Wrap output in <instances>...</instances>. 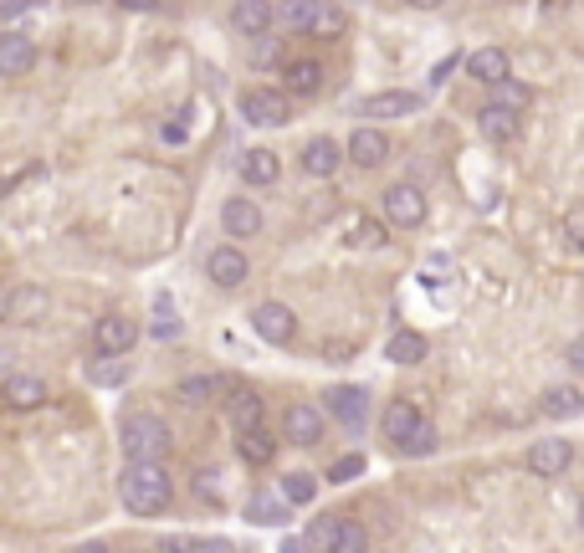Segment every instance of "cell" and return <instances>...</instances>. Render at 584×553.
Returning <instances> with one entry per match:
<instances>
[{
	"label": "cell",
	"mask_w": 584,
	"mask_h": 553,
	"mask_svg": "<svg viewBox=\"0 0 584 553\" xmlns=\"http://www.w3.org/2000/svg\"><path fill=\"white\" fill-rule=\"evenodd\" d=\"M5 410H16V416H26V410H41L47 405V385L36 380V374H5Z\"/></svg>",
	"instance_id": "19"
},
{
	"label": "cell",
	"mask_w": 584,
	"mask_h": 553,
	"mask_svg": "<svg viewBox=\"0 0 584 553\" xmlns=\"http://www.w3.org/2000/svg\"><path fill=\"white\" fill-rule=\"evenodd\" d=\"M426 190L420 184H410V180H401V184H390L384 190V220L390 226H401V231H416L420 220H426Z\"/></svg>",
	"instance_id": "5"
},
{
	"label": "cell",
	"mask_w": 584,
	"mask_h": 553,
	"mask_svg": "<svg viewBox=\"0 0 584 553\" xmlns=\"http://www.w3.org/2000/svg\"><path fill=\"white\" fill-rule=\"evenodd\" d=\"M467 77H477V83H487V87H502L513 77V62H508L502 47H482L467 57Z\"/></svg>",
	"instance_id": "21"
},
{
	"label": "cell",
	"mask_w": 584,
	"mask_h": 553,
	"mask_svg": "<svg viewBox=\"0 0 584 553\" xmlns=\"http://www.w3.org/2000/svg\"><path fill=\"white\" fill-rule=\"evenodd\" d=\"M251 57H257V68H287V62H293V57H287V51L277 47V41H272V36H262V41H257V51H251Z\"/></svg>",
	"instance_id": "38"
},
{
	"label": "cell",
	"mask_w": 584,
	"mask_h": 553,
	"mask_svg": "<svg viewBox=\"0 0 584 553\" xmlns=\"http://www.w3.org/2000/svg\"><path fill=\"white\" fill-rule=\"evenodd\" d=\"M205 538H159V549L154 553H201Z\"/></svg>",
	"instance_id": "46"
},
{
	"label": "cell",
	"mask_w": 584,
	"mask_h": 553,
	"mask_svg": "<svg viewBox=\"0 0 584 553\" xmlns=\"http://www.w3.org/2000/svg\"><path fill=\"white\" fill-rule=\"evenodd\" d=\"M564 247L569 252H584V205H574L564 216Z\"/></svg>",
	"instance_id": "39"
},
{
	"label": "cell",
	"mask_w": 584,
	"mask_h": 553,
	"mask_svg": "<svg viewBox=\"0 0 584 553\" xmlns=\"http://www.w3.org/2000/svg\"><path fill=\"white\" fill-rule=\"evenodd\" d=\"M384 159H390V139L380 134V129H354L349 134V165H359V169H380Z\"/></svg>",
	"instance_id": "20"
},
{
	"label": "cell",
	"mask_w": 584,
	"mask_h": 553,
	"mask_svg": "<svg viewBox=\"0 0 584 553\" xmlns=\"http://www.w3.org/2000/svg\"><path fill=\"white\" fill-rule=\"evenodd\" d=\"M118 497L134 518H159L169 503H175V482L159 461H129L118 471Z\"/></svg>",
	"instance_id": "1"
},
{
	"label": "cell",
	"mask_w": 584,
	"mask_h": 553,
	"mask_svg": "<svg viewBox=\"0 0 584 553\" xmlns=\"http://www.w3.org/2000/svg\"><path fill=\"white\" fill-rule=\"evenodd\" d=\"M283 441L287 446H318V441H323V410L308 405V400L287 405L283 410Z\"/></svg>",
	"instance_id": "11"
},
{
	"label": "cell",
	"mask_w": 584,
	"mask_h": 553,
	"mask_svg": "<svg viewBox=\"0 0 584 553\" xmlns=\"http://www.w3.org/2000/svg\"><path fill=\"white\" fill-rule=\"evenodd\" d=\"M150 334L159 338V344H175V338H180V318H175V302H169V298H154V323H150Z\"/></svg>",
	"instance_id": "33"
},
{
	"label": "cell",
	"mask_w": 584,
	"mask_h": 553,
	"mask_svg": "<svg viewBox=\"0 0 584 553\" xmlns=\"http://www.w3.org/2000/svg\"><path fill=\"white\" fill-rule=\"evenodd\" d=\"M277 492H283V497H287L293 507H308V503L318 497V477H313V471H287Z\"/></svg>",
	"instance_id": "32"
},
{
	"label": "cell",
	"mask_w": 584,
	"mask_h": 553,
	"mask_svg": "<svg viewBox=\"0 0 584 553\" xmlns=\"http://www.w3.org/2000/svg\"><path fill=\"white\" fill-rule=\"evenodd\" d=\"M492 103H508V108H517V113H523V108L534 103V93H528V87H517L513 77H508L502 87H492Z\"/></svg>",
	"instance_id": "37"
},
{
	"label": "cell",
	"mask_w": 584,
	"mask_h": 553,
	"mask_svg": "<svg viewBox=\"0 0 584 553\" xmlns=\"http://www.w3.org/2000/svg\"><path fill=\"white\" fill-rule=\"evenodd\" d=\"M354 247H384V226H380V220H359V226H354Z\"/></svg>",
	"instance_id": "43"
},
{
	"label": "cell",
	"mask_w": 584,
	"mask_h": 553,
	"mask_svg": "<svg viewBox=\"0 0 584 553\" xmlns=\"http://www.w3.org/2000/svg\"><path fill=\"white\" fill-rule=\"evenodd\" d=\"M359 471H365V456H359V452H354V456H338L334 467H329V482H354Z\"/></svg>",
	"instance_id": "41"
},
{
	"label": "cell",
	"mask_w": 584,
	"mask_h": 553,
	"mask_svg": "<svg viewBox=\"0 0 584 553\" xmlns=\"http://www.w3.org/2000/svg\"><path fill=\"white\" fill-rule=\"evenodd\" d=\"M26 5H32V0H5V5H0V16H5V21H16L21 11H26Z\"/></svg>",
	"instance_id": "48"
},
{
	"label": "cell",
	"mask_w": 584,
	"mask_h": 553,
	"mask_svg": "<svg viewBox=\"0 0 584 553\" xmlns=\"http://www.w3.org/2000/svg\"><path fill=\"white\" fill-rule=\"evenodd\" d=\"M401 452H405V456H431V452H436V425H431V420H426V425H420L416 436L405 441Z\"/></svg>",
	"instance_id": "40"
},
{
	"label": "cell",
	"mask_w": 584,
	"mask_h": 553,
	"mask_svg": "<svg viewBox=\"0 0 584 553\" xmlns=\"http://www.w3.org/2000/svg\"><path fill=\"white\" fill-rule=\"evenodd\" d=\"M283 553H308V538H283Z\"/></svg>",
	"instance_id": "50"
},
{
	"label": "cell",
	"mask_w": 584,
	"mask_h": 553,
	"mask_svg": "<svg viewBox=\"0 0 584 553\" xmlns=\"http://www.w3.org/2000/svg\"><path fill=\"white\" fill-rule=\"evenodd\" d=\"M410 5H420V11H436V5H441V0H410Z\"/></svg>",
	"instance_id": "53"
},
{
	"label": "cell",
	"mask_w": 584,
	"mask_h": 553,
	"mask_svg": "<svg viewBox=\"0 0 584 553\" xmlns=\"http://www.w3.org/2000/svg\"><path fill=\"white\" fill-rule=\"evenodd\" d=\"M564 5H574V0H544V11H564Z\"/></svg>",
	"instance_id": "52"
},
{
	"label": "cell",
	"mask_w": 584,
	"mask_h": 553,
	"mask_svg": "<svg viewBox=\"0 0 584 553\" xmlns=\"http://www.w3.org/2000/svg\"><path fill=\"white\" fill-rule=\"evenodd\" d=\"M221 389H226V380H216V374H190V380H180L175 395H180L184 405H211Z\"/></svg>",
	"instance_id": "30"
},
{
	"label": "cell",
	"mask_w": 584,
	"mask_h": 553,
	"mask_svg": "<svg viewBox=\"0 0 584 553\" xmlns=\"http://www.w3.org/2000/svg\"><path fill=\"white\" fill-rule=\"evenodd\" d=\"M420 425H426V416H420V405L416 400H390L384 405V416H380V431H384V441L401 452L405 441L416 436Z\"/></svg>",
	"instance_id": "13"
},
{
	"label": "cell",
	"mask_w": 584,
	"mask_h": 553,
	"mask_svg": "<svg viewBox=\"0 0 584 553\" xmlns=\"http://www.w3.org/2000/svg\"><path fill=\"white\" fill-rule=\"evenodd\" d=\"M47 308H51V298H47V287H36V282H21V287H11L5 292V323L11 328H26V323H41L47 318Z\"/></svg>",
	"instance_id": "8"
},
{
	"label": "cell",
	"mask_w": 584,
	"mask_h": 553,
	"mask_svg": "<svg viewBox=\"0 0 584 553\" xmlns=\"http://www.w3.org/2000/svg\"><path fill=\"white\" fill-rule=\"evenodd\" d=\"M329 416L349 431H365L369 425V389L365 385H334L329 389Z\"/></svg>",
	"instance_id": "12"
},
{
	"label": "cell",
	"mask_w": 584,
	"mask_h": 553,
	"mask_svg": "<svg viewBox=\"0 0 584 553\" xmlns=\"http://www.w3.org/2000/svg\"><path fill=\"white\" fill-rule=\"evenodd\" d=\"M334 553H369V528L354 518H338V538H334Z\"/></svg>",
	"instance_id": "34"
},
{
	"label": "cell",
	"mask_w": 584,
	"mask_h": 553,
	"mask_svg": "<svg viewBox=\"0 0 584 553\" xmlns=\"http://www.w3.org/2000/svg\"><path fill=\"white\" fill-rule=\"evenodd\" d=\"M272 21H277V5H272V0H236L231 5V32H241L247 41L272 36Z\"/></svg>",
	"instance_id": "14"
},
{
	"label": "cell",
	"mask_w": 584,
	"mask_h": 553,
	"mask_svg": "<svg viewBox=\"0 0 584 553\" xmlns=\"http://www.w3.org/2000/svg\"><path fill=\"white\" fill-rule=\"evenodd\" d=\"M287 507H293V503H287L283 492H277V497H267V492H251V497H247V518L251 522H287Z\"/></svg>",
	"instance_id": "31"
},
{
	"label": "cell",
	"mask_w": 584,
	"mask_h": 553,
	"mask_svg": "<svg viewBox=\"0 0 584 553\" xmlns=\"http://www.w3.org/2000/svg\"><path fill=\"white\" fill-rule=\"evenodd\" d=\"M36 68V47L26 32H5L0 36V72L5 77H26Z\"/></svg>",
	"instance_id": "22"
},
{
	"label": "cell",
	"mask_w": 584,
	"mask_h": 553,
	"mask_svg": "<svg viewBox=\"0 0 584 553\" xmlns=\"http://www.w3.org/2000/svg\"><path fill=\"white\" fill-rule=\"evenodd\" d=\"M72 553H108V543H98V538H93V543H83V549H72Z\"/></svg>",
	"instance_id": "51"
},
{
	"label": "cell",
	"mask_w": 584,
	"mask_h": 553,
	"mask_svg": "<svg viewBox=\"0 0 584 553\" xmlns=\"http://www.w3.org/2000/svg\"><path fill=\"white\" fill-rule=\"evenodd\" d=\"M344 159H349V144H338V139H329V134L308 139L298 154L302 175H313V180H334L338 169H344Z\"/></svg>",
	"instance_id": "7"
},
{
	"label": "cell",
	"mask_w": 584,
	"mask_h": 553,
	"mask_svg": "<svg viewBox=\"0 0 584 553\" xmlns=\"http://www.w3.org/2000/svg\"><path fill=\"white\" fill-rule=\"evenodd\" d=\"M118 5H123V11H139V16H144V11H154L159 0H118Z\"/></svg>",
	"instance_id": "49"
},
{
	"label": "cell",
	"mask_w": 584,
	"mask_h": 553,
	"mask_svg": "<svg viewBox=\"0 0 584 553\" xmlns=\"http://www.w3.org/2000/svg\"><path fill=\"white\" fill-rule=\"evenodd\" d=\"M569 369H574V374L584 380V334L574 338V344H569Z\"/></svg>",
	"instance_id": "47"
},
{
	"label": "cell",
	"mask_w": 584,
	"mask_h": 553,
	"mask_svg": "<svg viewBox=\"0 0 584 553\" xmlns=\"http://www.w3.org/2000/svg\"><path fill=\"white\" fill-rule=\"evenodd\" d=\"M226 395H231V425L236 431H251V425H262V395L247 385H236V380H226Z\"/></svg>",
	"instance_id": "24"
},
{
	"label": "cell",
	"mask_w": 584,
	"mask_h": 553,
	"mask_svg": "<svg viewBox=\"0 0 584 553\" xmlns=\"http://www.w3.org/2000/svg\"><path fill=\"white\" fill-rule=\"evenodd\" d=\"M221 231L231 236V241H247V236L262 231V211H257V201H247V195H231V201L221 205Z\"/></svg>",
	"instance_id": "17"
},
{
	"label": "cell",
	"mask_w": 584,
	"mask_h": 553,
	"mask_svg": "<svg viewBox=\"0 0 584 553\" xmlns=\"http://www.w3.org/2000/svg\"><path fill=\"white\" fill-rule=\"evenodd\" d=\"M118 446H123L129 461H159V467H165L175 436H169L165 416H154V410H134V416L118 420Z\"/></svg>",
	"instance_id": "2"
},
{
	"label": "cell",
	"mask_w": 584,
	"mask_h": 553,
	"mask_svg": "<svg viewBox=\"0 0 584 553\" xmlns=\"http://www.w3.org/2000/svg\"><path fill=\"white\" fill-rule=\"evenodd\" d=\"M87 380L103 389H118L134 380V364H129V353H98V359L87 364Z\"/></svg>",
	"instance_id": "25"
},
{
	"label": "cell",
	"mask_w": 584,
	"mask_h": 553,
	"mask_svg": "<svg viewBox=\"0 0 584 553\" xmlns=\"http://www.w3.org/2000/svg\"><path fill=\"white\" fill-rule=\"evenodd\" d=\"M78 5H98V0H78Z\"/></svg>",
	"instance_id": "54"
},
{
	"label": "cell",
	"mask_w": 584,
	"mask_h": 553,
	"mask_svg": "<svg viewBox=\"0 0 584 553\" xmlns=\"http://www.w3.org/2000/svg\"><path fill=\"white\" fill-rule=\"evenodd\" d=\"M344 32H349V16H344L338 5H318V21H313V36H318V41H338Z\"/></svg>",
	"instance_id": "35"
},
{
	"label": "cell",
	"mask_w": 584,
	"mask_h": 553,
	"mask_svg": "<svg viewBox=\"0 0 584 553\" xmlns=\"http://www.w3.org/2000/svg\"><path fill=\"white\" fill-rule=\"evenodd\" d=\"M334 538H338V518H318L308 528V549L313 553H334Z\"/></svg>",
	"instance_id": "36"
},
{
	"label": "cell",
	"mask_w": 584,
	"mask_h": 553,
	"mask_svg": "<svg viewBox=\"0 0 584 553\" xmlns=\"http://www.w3.org/2000/svg\"><path fill=\"white\" fill-rule=\"evenodd\" d=\"M277 21L287 26V36H313L318 0H283V5H277Z\"/></svg>",
	"instance_id": "28"
},
{
	"label": "cell",
	"mask_w": 584,
	"mask_h": 553,
	"mask_svg": "<svg viewBox=\"0 0 584 553\" xmlns=\"http://www.w3.org/2000/svg\"><path fill=\"white\" fill-rule=\"evenodd\" d=\"M569 467H574V441L544 436V441H534V446H528V471H534V477H544V482L564 477Z\"/></svg>",
	"instance_id": "10"
},
{
	"label": "cell",
	"mask_w": 584,
	"mask_h": 553,
	"mask_svg": "<svg viewBox=\"0 0 584 553\" xmlns=\"http://www.w3.org/2000/svg\"><path fill=\"white\" fill-rule=\"evenodd\" d=\"M236 456H241L247 467H272V461H277V436H272L267 425L236 431Z\"/></svg>",
	"instance_id": "23"
},
{
	"label": "cell",
	"mask_w": 584,
	"mask_h": 553,
	"mask_svg": "<svg viewBox=\"0 0 584 553\" xmlns=\"http://www.w3.org/2000/svg\"><path fill=\"white\" fill-rule=\"evenodd\" d=\"M236 175L247 184H277V175H283V159L272 149H247L241 154V165H236Z\"/></svg>",
	"instance_id": "26"
},
{
	"label": "cell",
	"mask_w": 584,
	"mask_h": 553,
	"mask_svg": "<svg viewBox=\"0 0 584 553\" xmlns=\"http://www.w3.org/2000/svg\"><path fill=\"white\" fill-rule=\"evenodd\" d=\"M426 353H431V344H426V334H416V328H395L390 344H384V359H390V364H420Z\"/></svg>",
	"instance_id": "27"
},
{
	"label": "cell",
	"mask_w": 584,
	"mask_h": 553,
	"mask_svg": "<svg viewBox=\"0 0 584 553\" xmlns=\"http://www.w3.org/2000/svg\"><path fill=\"white\" fill-rule=\"evenodd\" d=\"M477 129H482V139H492V144H513V139L523 134V113L508 108V103H487L482 113H477Z\"/></svg>",
	"instance_id": "16"
},
{
	"label": "cell",
	"mask_w": 584,
	"mask_h": 553,
	"mask_svg": "<svg viewBox=\"0 0 584 553\" xmlns=\"http://www.w3.org/2000/svg\"><path fill=\"white\" fill-rule=\"evenodd\" d=\"M456 68H467V57H462V51H451V57H441V62H436V68H431V87H441V83H446V77H451V72H456Z\"/></svg>",
	"instance_id": "44"
},
{
	"label": "cell",
	"mask_w": 584,
	"mask_h": 553,
	"mask_svg": "<svg viewBox=\"0 0 584 553\" xmlns=\"http://www.w3.org/2000/svg\"><path fill=\"white\" fill-rule=\"evenodd\" d=\"M159 134H165V144H184V139H190V108H180V113L169 118Z\"/></svg>",
	"instance_id": "42"
},
{
	"label": "cell",
	"mask_w": 584,
	"mask_h": 553,
	"mask_svg": "<svg viewBox=\"0 0 584 553\" xmlns=\"http://www.w3.org/2000/svg\"><path fill=\"white\" fill-rule=\"evenodd\" d=\"M580 528H584V503H580Z\"/></svg>",
	"instance_id": "55"
},
{
	"label": "cell",
	"mask_w": 584,
	"mask_h": 553,
	"mask_svg": "<svg viewBox=\"0 0 584 553\" xmlns=\"http://www.w3.org/2000/svg\"><path fill=\"white\" fill-rule=\"evenodd\" d=\"M580 410H584L580 385H549L544 389V416L549 420H569V416H580Z\"/></svg>",
	"instance_id": "29"
},
{
	"label": "cell",
	"mask_w": 584,
	"mask_h": 553,
	"mask_svg": "<svg viewBox=\"0 0 584 553\" xmlns=\"http://www.w3.org/2000/svg\"><path fill=\"white\" fill-rule=\"evenodd\" d=\"M236 108L257 129H283L287 118H293V93H283V87H241Z\"/></svg>",
	"instance_id": "3"
},
{
	"label": "cell",
	"mask_w": 584,
	"mask_h": 553,
	"mask_svg": "<svg viewBox=\"0 0 584 553\" xmlns=\"http://www.w3.org/2000/svg\"><path fill=\"white\" fill-rule=\"evenodd\" d=\"M195 497H211V503H221V471H201V477H195Z\"/></svg>",
	"instance_id": "45"
},
{
	"label": "cell",
	"mask_w": 584,
	"mask_h": 553,
	"mask_svg": "<svg viewBox=\"0 0 584 553\" xmlns=\"http://www.w3.org/2000/svg\"><path fill=\"white\" fill-rule=\"evenodd\" d=\"M251 334L262 338V344H272V349H287V344L298 338V313H293L287 302H257Z\"/></svg>",
	"instance_id": "4"
},
{
	"label": "cell",
	"mask_w": 584,
	"mask_h": 553,
	"mask_svg": "<svg viewBox=\"0 0 584 553\" xmlns=\"http://www.w3.org/2000/svg\"><path fill=\"white\" fill-rule=\"evenodd\" d=\"M323 62L318 57H293L283 68V93H293V98H318L323 93Z\"/></svg>",
	"instance_id": "15"
},
{
	"label": "cell",
	"mask_w": 584,
	"mask_h": 553,
	"mask_svg": "<svg viewBox=\"0 0 584 553\" xmlns=\"http://www.w3.org/2000/svg\"><path fill=\"white\" fill-rule=\"evenodd\" d=\"M139 344V323L129 313H103L93 323V353H129Z\"/></svg>",
	"instance_id": "9"
},
{
	"label": "cell",
	"mask_w": 584,
	"mask_h": 553,
	"mask_svg": "<svg viewBox=\"0 0 584 553\" xmlns=\"http://www.w3.org/2000/svg\"><path fill=\"white\" fill-rule=\"evenodd\" d=\"M205 277L221 287V292H231V287H241L251 277V262L247 252L236 247V241H221V247H211L205 252Z\"/></svg>",
	"instance_id": "6"
},
{
	"label": "cell",
	"mask_w": 584,
	"mask_h": 553,
	"mask_svg": "<svg viewBox=\"0 0 584 553\" xmlns=\"http://www.w3.org/2000/svg\"><path fill=\"white\" fill-rule=\"evenodd\" d=\"M359 113H369V118H410V113H420V93L384 87V93H369V98L359 103Z\"/></svg>",
	"instance_id": "18"
}]
</instances>
